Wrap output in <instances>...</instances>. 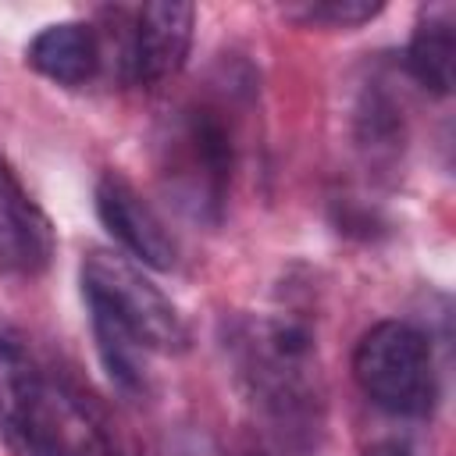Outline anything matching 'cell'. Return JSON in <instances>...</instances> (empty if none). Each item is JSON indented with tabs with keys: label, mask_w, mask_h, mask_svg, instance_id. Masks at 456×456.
I'll use <instances>...</instances> for the list:
<instances>
[{
	"label": "cell",
	"mask_w": 456,
	"mask_h": 456,
	"mask_svg": "<svg viewBox=\"0 0 456 456\" xmlns=\"http://www.w3.org/2000/svg\"><path fill=\"white\" fill-rule=\"evenodd\" d=\"M224 353L267 438L289 456H314L328 428V381L310 314L285 303L239 317L224 331Z\"/></svg>",
	"instance_id": "obj_1"
},
{
	"label": "cell",
	"mask_w": 456,
	"mask_h": 456,
	"mask_svg": "<svg viewBox=\"0 0 456 456\" xmlns=\"http://www.w3.org/2000/svg\"><path fill=\"white\" fill-rule=\"evenodd\" d=\"M78 281L103 370L121 392L146 395L150 356H171L189 346L185 317L132 256L114 249H89Z\"/></svg>",
	"instance_id": "obj_2"
},
{
	"label": "cell",
	"mask_w": 456,
	"mask_h": 456,
	"mask_svg": "<svg viewBox=\"0 0 456 456\" xmlns=\"http://www.w3.org/2000/svg\"><path fill=\"white\" fill-rule=\"evenodd\" d=\"M239 167V114L214 96L178 103L157 128V178L171 203L200 221L224 217Z\"/></svg>",
	"instance_id": "obj_3"
},
{
	"label": "cell",
	"mask_w": 456,
	"mask_h": 456,
	"mask_svg": "<svg viewBox=\"0 0 456 456\" xmlns=\"http://www.w3.org/2000/svg\"><path fill=\"white\" fill-rule=\"evenodd\" d=\"M360 392L385 413L424 420L438 406V363L431 338L410 321L370 324L353 349Z\"/></svg>",
	"instance_id": "obj_4"
},
{
	"label": "cell",
	"mask_w": 456,
	"mask_h": 456,
	"mask_svg": "<svg viewBox=\"0 0 456 456\" xmlns=\"http://www.w3.org/2000/svg\"><path fill=\"white\" fill-rule=\"evenodd\" d=\"M103 18L110 21L107 36L100 32L103 61L107 50H114L118 75L128 86H160L182 71L196 25L192 4L107 7Z\"/></svg>",
	"instance_id": "obj_5"
},
{
	"label": "cell",
	"mask_w": 456,
	"mask_h": 456,
	"mask_svg": "<svg viewBox=\"0 0 456 456\" xmlns=\"http://www.w3.org/2000/svg\"><path fill=\"white\" fill-rule=\"evenodd\" d=\"M7 445L14 456H121L100 406L50 367Z\"/></svg>",
	"instance_id": "obj_6"
},
{
	"label": "cell",
	"mask_w": 456,
	"mask_h": 456,
	"mask_svg": "<svg viewBox=\"0 0 456 456\" xmlns=\"http://www.w3.org/2000/svg\"><path fill=\"white\" fill-rule=\"evenodd\" d=\"M96 217L103 228L121 242V249L139 264L153 271H171L178 264V239L164 224V217L150 207V200L121 175L103 171L93 192Z\"/></svg>",
	"instance_id": "obj_7"
},
{
	"label": "cell",
	"mask_w": 456,
	"mask_h": 456,
	"mask_svg": "<svg viewBox=\"0 0 456 456\" xmlns=\"http://www.w3.org/2000/svg\"><path fill=\"white\" fill-rule=\"evenodd\" d=\"M57 253V235L46 210L21 185L11 160L0 153V274L39 278Z\"/></svg>",
	"instance_id": "obj_8"
},
{
	"label": "cell",
	"mask_w": 456,
	"mask_h": 456,
	"mask_svg": "<svg viewBox=\"0 0 456 456\" xmlns=\"http://www.w3.org/2000/svg\"><path fill=\"white\" fill-rule=\"evenodd\" d=\"M25 64L53 86L82 89L103 68L100 28L89 21H75V18L43 25L25 46Z\"/></svg>",
	"instance_id": "obj_9"
},
{
	"label": "cell",
	"mask_w": 456,
	"mask_h": 456,
	"mask_svg": "<svg viewBox=\"0 0 456 456\" xmlns=\"http://www.w3.org/2000/svg\"><path fill=\"white\" fill-rule=\"evenodd\" d=\"M46 367L32 353L25 331L0 314V438L11 442L21 428V417L43 381Z\"/></svg>",
	"instance_id": "obj_10"
},
{
	"label": "cell",
	"mask_w": 456,
	"mask_h": 456,
	"mask_svg": "<svg viewBox=\"0 0 456 456\" xmlns=\"http://www.w3.org/2000/svg\"><path fill=\"white\" fill-rule=\"evenodd\" d=\"M452 53H456L452 7L449 4L424 7L420 21L413 25L410 46H406V71L428 93L449 96V89H452Z\"/></svg>",
	"instance_id": "obj_11"
},
{
	"label": "cell",
	"mask_w": 456,
	"mask_h": 456,
	"mask_svg": "<svg viewBox=\"0 0 456 456\" xmlns=\"http://www.w3.org/2000/svg\"><path fill=\"white\" fill-rule=\"evenodd\" d=\"M360 125V146L370 157H395L403 146V110L385 93H367L356 107Z\"/></svg>",
	"instance_id": "obj_12"
},
{
	"label": "cell",
	"mask_w": 456,
	"mask_h": 456,
	"mask_svg": "<svg viewBox=\"0 0 456 456\" xmlns=\"http://www.w3.org/2000/svg\"><path fill=\"white\" fill-rule=\"evenodd\" d=\"M385 11L378 0H299L285 4L281 14L299 25H324V28H360Z\"/></svg>",
	"instance_id": "obj_13"
},
{
	"label": "cell",
	"mask_w": 456,
	"mask_h": 456,
	"mask_svg": "<svg viewBox=\"0 0 456 456\" xmlns=\"http://www.w3.org/2000/svg\"><path fill=\"white\" fill-rule=\"evenodd\" d=\"M363 456H417V449L406 442V438H378L374 445H367V452Z\"/></svg>",
	"instance_id": "obj_14"
},
{
	"label": "cell",
	"mask_w": 456,
	"mask_h": 456,
	"mask_svg": "<svg viewBox=\"0 0 456 456\" xmlns=\"http://www.w3.org/2000/svg\"><path fill=\"white\" fill-rule=\"evenodd\" d=\"M228 456H271L260 442H235L232 449H228Z\"/></svg>",
	"instance_id": "obj_15"
}]
</instances>
